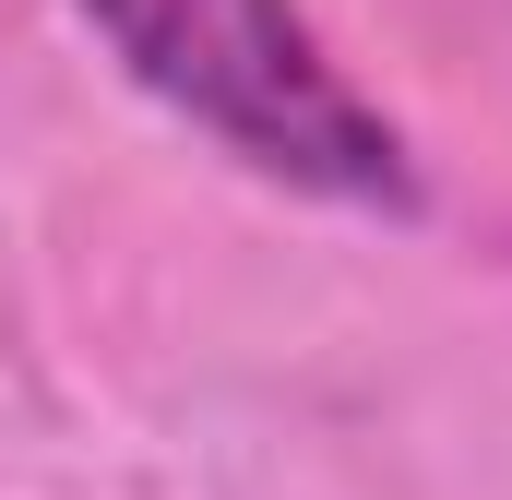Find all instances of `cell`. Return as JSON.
Listing matches in <instances>:
<instances>
[{
	"instance_id": "obj_1",
	"label": "cell",
	"mask_w": 512,
	"mask_h": 500,
	"mask_svg": "<svg viewBox=\"0 0 512 500\" xmlns=\"http://www.w3.org/2000/svg\"><path fill=\"white\" fill-rule=\"evenodd\" d=\"M84 24L108 36V60L143 96L215 131L239 167L310 191V203H358V215L417 203L405 131L334 72V48L310 36L298 0H84Z\"/></svg>"
}]
</instances>
